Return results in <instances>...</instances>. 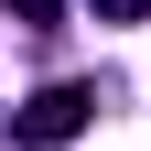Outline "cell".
<instances>
[{
  "label": "cell",
  "instance_id": "2",
  "mask_svg": "<svg viewBox=\"0 0 151 151\" xmlns=\"http://www.w3.org/2000/svg\"><path fill=\"white\" fill-rule=\"evenodd\" d=\"M97 22H151V0H86Z\"/></svg>",
  "mask_w": 151,
  "mask_h": 151
},
{
  "label": "cell",
  "instance_id": "3",
  "mask_svg": "<svg viewBox=\"0 0 151 151\" xmlns=\"http://www.w3.org/2000/svg\"><path fill=\"white\" fill-rule=\"evenodd\" d=\"M54 11H65V0H11V22H54Z\"/></svg>",
  "mask_w": 151,
  "mask_h": 151
},
{
  "label": "cell",
  "instance_id": "1",
  "mask_svg": "<svg viewBox=\"0 0 151 151\" xmlns=\"http://www.w3.org/2000/svg\"><path fill=\"white\" fill-rule=\"evenodd\" d=\"M86 119H97V86H86V76H54V86H32V97L11 108V140H22V151H54V140H76Z\"/></svg>",
  "mask_w": 151,
  "mask_h": 151
}]
</instances>
